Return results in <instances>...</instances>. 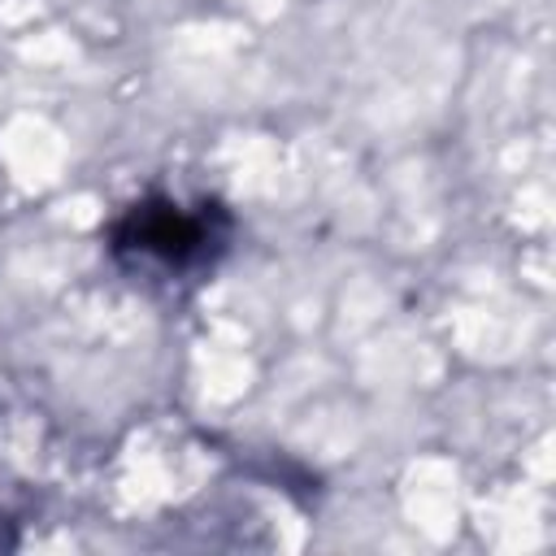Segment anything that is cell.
<instances>
[{"instance_id": "6da1fadb", "label": "cell", "mask_w": 556, "mask_h": 556, "mask_svg": "<svg viewBox=\"0 0 556 556\" xmlns=\"http://www.w3.org/2000/svg\"><path fill=\"white\" fill-rule=\"evenodd\" d=\"M235 239V217L222 200L195 195L178 200L165 191H152L135 204H126L109 230V256L130 274H156V278H200L208 274Z\"/></svg>"}, {"instance_id": "7a4b0ae2", "label": "cell", "mask_w": 556, "mask_h": 556, "mask_svg": "<svg viewBox=\"0 0 556 556\" xmlns=\"http://www.w3.org/2000/svg\"><path fill=\"white\" fill-rule=\"evenodd\" d=\"M0 547H17V530H13V521L0 513Z\"/></svg>"}]
</instances>
